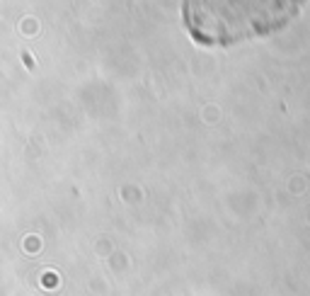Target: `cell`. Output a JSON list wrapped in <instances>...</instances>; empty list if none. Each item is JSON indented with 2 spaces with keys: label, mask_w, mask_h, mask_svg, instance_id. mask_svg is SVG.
<instances>
[{
  "label": "cell",
  "mask_w": 310,
  "mask_h": 296,
  "mask_svg": "<svg viewBox=\"0 0 310 296\" xmlns=\"http://www.w3.org/2000/svg\"><path fill=\"white\" fill-rule=\"evenodd\" d=\"M305 0H182L191 42L206 49L269 37L296 20Z\"/></svg>",
  "instance_id": "obj_1"
}]
</instances>
